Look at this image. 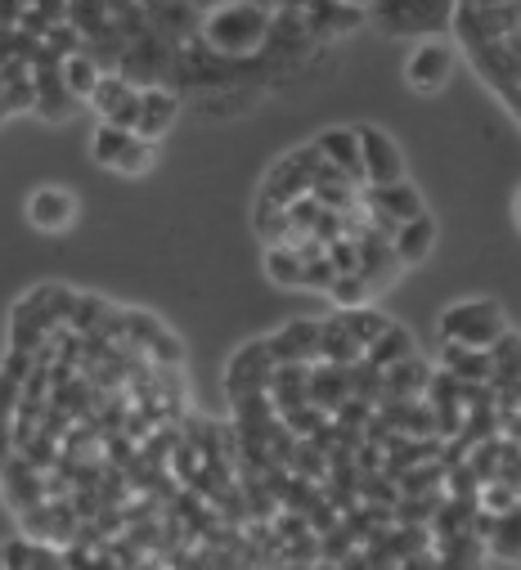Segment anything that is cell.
Returning a JSON list of instances; mask_svg holds the SVG:
<instances>
[{
	"label": "cell",
	"mask_w": 521,
	"mask_h": 570,
	"mask_svg": "<svg viewBox=\"0 0 521 570\" xmlns=\"http://www.w3.org/2000/svg\"><path fill=\"white\" fill-rule=\"evenodd\" d=\"M503 333H508V315L494 297H472V302H454L441 311V342H463V346L490 351Z\"/></svg>",
	"instance_id": "3957f363"
},
{
	"label": "cell",
	"mask_w": 521,
	"mask_h": 570,
	"mask_svg": "<svg viewBox=\"0 0 521 570\" xmlns=\"http://www.w3.org/2000/svg\"><path fill=\"white\" fill-rule=\"evenodd\" d=\"M136 139V130H121V126H112V121H99L95 126V135H90V158L99 163V167H117V158L126 154V145Z\"/></svg>",
	"instance_id": "cb8c5ba5"
},
{
	"label": "cell",
	"mask_w": 521,
	"mask_h": 570,
	"mask_svg": "<svg viewBox=\"0 0 521 570\" xmlns=\"http://www.w3.org/2000/svg\"><path fill=\"white\" fill-rule=\"evenodd\" d=\"M271 400L284 413L311 404V364H275V377H271Z\"/></svg>",
	"instance_id": "2e32d148"
},
{
	"label": "cell",
	"mask_w": 521,
	"mask_h": 570,
	"mask_svg": "<svg viewBox=\"0 0 521 570\" xmlns=\"http://www.w3.org/2000/svg\"><path fill=\"white\" fill-rule=\"evenodd\" d=\"M432 377H436V368H432L427 360L410 355V360H401V364L382 368V395H386V400H419V395L432 391Z\"/></svg>",
	"instance_id": "5bb4252c"
},
{
	"label": "cell",
	"mask_w": 521,
	"mask_h": 570,
	"mask_svg": "<svg viewBox=\"0 0 521 570\" xmlns=\"http://www.w3.org/2000/svg\"><path fill=\"white\" fill-rule=\"evenodd\" d=\"M351 6H360V10H368V6H373V0H351Z\"/></svg>",
	"instance_id": "836d02e7"
},
{
	"label": "cell",
	"mask_w": 521,
	"mask_h": 570,
	"mask_svg": "<svg viewBox=\"0 0 521 570\" xmlns=\"http://www.w3.org/2000/svg\"><path fill=\"white\" fill-rule=\"evenodd\" d=\"M360 203H364V212H368V225H373L377 234H386V238H396V229H401L405 220H414V216L427 212V207H423V194H419L410 180H396V185H364Z\"/></svg>",
	"instance_id": "277c9868"
},
{
	"label": "cell",
	"mask_w": 521,
	"mask_h": 570,
	"mask_svg": "<svg viewBox=\"0 0 521 570\" xmlns=\"http://www.w3.org/2000/svg\"><path fill=\"white\" fill-rule=\"evenodd\" d=\"M260 6H271V10H275V6H279V0H260Z\"/></svg>",
	"instance_id": "e575fe53"
},
{
	"label": "cell",
	"mask_w": 521,
	"mask_h": 570,
	"mask_svg": "<svg viewBox=\"0 0 521 570\" xmlns=\"http://www.w3.org/2000/svg\"><path fill=\"white\" fill-rule=\"evenodd\" d=\"M337 283V265L328 261V252L324 256H311L306 261V278H302V288H320V293H328Z\"/></svg>",
	"instance_id": "4dcf8cb0"
},
{
	"label": "cell",
	"mask_w": 521,
	"mask_h": 570,
	"mask_svg": "<svg viewBox=\"0 0 521 570\" xmlns=\"http://www.w3.org/2000/svg\"><path fill=\"white\" fill-rule=\"evenodd\" d=\"M136 90H140V86L130 81L126 72H104V81H99V86H95V95H90V108H95V112H99V121H104V117H112V112H117L130 95H136Z\"/></svg>",
	"instance_id": "d4e9b609"
},
{
	"label": "cell",
	"mask_w": 521,
	"mask_h": 570,
	"mask_svg": "<svg viewBox=\"0 0 521 570\" xmlns=\"http://www.w3.org/2000/svg\"><path fill=\"white\" fill-rule=\"evenodd\" d=\"M28 220H32L41 234H63V229H72V220H77V198H72V189H63V185H41V189H32V198H28Z\"/></svg>",
	"instance_id": "30bf717a"
},
{
	"label": "cell",
	"mask_w": 521,
	"mask_h": 570,
	"mask_svg": "<svg viewBox=\"0 0 521 570\" xmlns=\"http://www.w3.org/2000/svg\"><path fill=\"white\" fill-rule=\"evenodd\" d=\"M328 297L337 302V311H346V306H364V302L373 297V288H368V278L355 269V274H337V283L328 288Z\"/></svg>",
	"instance_id": "f1b7e54d"
},
{
	"label": "cell",
	"mask_w": 521,
	"mask_h": 570,
	"mask_svg": "<svg viewBox=\"0 0 521 570\" xmlns=\"http://www.w3.org/2000/svg\"><path fill=\"white\" fill-rule=\"evenodd\" d=\"M328 261L337 265V274H355L360 269V238H351V234L333 238L328 243Z\"/></svg>",
	"instance_id": "f546056e"
},
{
	"label": "cell",
	"mask_w": 521,
	"mask_h": 570,
	"mask_svg": "<svg viewBox=\"0 0 521 570\" xmlns=\"http://www.w3.org/2000/svg\"><path fill=\"white\" fill-rule=\"evenodd\" d=\"M158 163V139H145V135H136V139H130V145H126V154L117 158V176H145L149 167Z\"/></svg>",
	"instance_id": "83f0119b"
},
{
	"label": "cell",
	"mask_w": 521,
	"mask_h": 570,
	"mask_svg": "<svg viewBox=\"0 0 521 570\" xmlns=\"http://www.w3.org/2000/svg\"><path fill=\"white\" fill-rule=\"evenodd\" d=\"M320 360H333V364H360L364 360V346L360 337L342 324V315L324 320V337H320Z\"/></svg>",
	"instance_id": "d6986e66"
},
{
	"label": "cell",
	"mask_w": 521,
	"mask_h": 570,
	"mask_svg": "<svg viewBox=\"0 0 521 570\" xmlns=\"http://www.w3.org/2000/svg\"><path fill=\"white\" fill-rule=\"evenodd\" d=\"M302 19H306V28H311L315 41H333V37H342V32L368 23L364 10L351 6V0H315L311 10H302Z\"/></svg>",
	"instance_id": "4fadbf2b"
},
{
	"label": "cell",
	"mask_w": 521,
	"mask_h": 570,
	"mask_svg": "<svg viewBox=\"0 0 521 570\" xmlns=\"http://www.w3.org/2000/svg\"><path fill=\"white\" fill-rule=\"evenodd\" d=\"M271 28H275L271 6H260V0H234V6L203 19L198 41L220 59H256L271 41Z\"/></svg>",
	"instance_id": "6da1fadb"
},
{
	"label": "cell",
	"mask_w": 521,
	"mask_h": 570,
	"mask_svg": "<svg viewBox=\"0 0 521 570\" xmlns=\"http://www.w3.org/2000/svg\"><path fill=\"white\" fill-rule=\"evenodd\" d=\"M490 360H494L490 386H521V337L512 328L490 346Z\"/></svg>",
	"instance_id": "603a6c76"
},
{
	"label": "cell",
	"mask_w": 521,
	"mask_h": 570,
	"mask_svg": "<svg viewBox=\"0 0 521 570\" xmlns=\"http://www.w3.org/2000/svg\"><path fill=\"white\" fill-rule=\"evenodd\" d=\"M320 154L328 167H337L342 176H351L355 185H364V154H360V126H328L320 130Z\"/></svg>",
	"instance_id": "8fae6325"
},
{
	"label": "cell",
	"mask_w": 521,
	"mask_h": 570,
	"mask_svg": "<svg viewBox=\"0 0 521 570\" xmlns=\"http://www.w3.org/2000/svg\"><path fill=\"white\" fill-rule=\"evenodd\" d=\"M517 220H521V194H517Z\"/></svg>",
	"instance_id": "d590c367"
},
{
	"label": "cell",
	"mask_w": 521,
	"mask_h": 570,
	"mask_svg": "<svg viewBox=\"0 0 521 570\" xmlns=\"http://www.w3.org/2000/svg\"><path fill=\"white\" fill-rule=\"evenodd\" d=\"M320 337H324V320H288L266 342H271L275 364H315L320 360Z\"/></svg>",
	"instance_id": "9c48e42d"
},
{
	"label": "cell",
	"mask_w": 521,
	"mask_h": 570,
	"mask_svg": "<svg viewBox=\"0 0 521 570\" xmlns=\"http://www.w3.org/2000/svg\"><path fill=\"white\" fill-rule=\"evenodd\" d=\"M450 77H454V46H450L445 37L419 41L414 55L405 59V81H410V90H419V95L445 90Z\"/></svg>",
	"instance_id": "52a82bcc"
},
{
	"label": "cell",
	"mask_w": 521,
	"mask_h": 570,
	"mask_svg": "<svg viewBox=\"0 0 521 570\" xmlns=\"http://www.w3.org/2000/svg\"><path fill=\"white\" fill-rule=\"evenodd\" d=\"M266 274L279 283V288H302L306 256H302L293 243H271V247H266Z\"/></svg>",
	"instance_id": "44dd1931"
},
{
	"label": "cell",
	"mask_w": 521,
	"mask_h": 570,
	"mask_svg": "<svg viewBox=\"0 0 521 570\" xmlns=\"http://www.w3.org/2000/svg\"><path fill=\"white\" fill-rule=\"evenodd\" d=\"M364 19L401 41H432L445 37L459 19V0H373Z\"/></svg>",
	"instance_id": "7a4b0ae2"
},
{
	"label": "cell",
	"mask_w": 521,
	"mask_h": 570,
	"mask_svg": "<svg viewBox=\"0 0 521 570\" xmlns=\"http://www.w3.org/2000/svg\"><path fill=\"white\" fill-rule=\"evenodd\" d=\"M320 167H324L320 145H302V149H293L288 158H279V163L271 167V176H266V185H260V194H266L271 203H279V207H288L293 198L311 194Z\"/></svg>",
	"instance_id": "5b68a950"
},
{
	"label": "cell",
	"mask_w": 521,
	"mask_h": 570,
	"mask_svg": "<svg viewBox=\"0 0 521 570\" xmlns=\"http://www.w3.org/2000/svg\"><path fill=\"white\" fill-rule=\"evenodd\" d=\"M337 315H342V324L360 337V346H364V351H368V346L391 328V320H386L382 311H373L368 302H364V306H346V311H337Z\"/></svg>",
	"instance_id": "484cf974"
},
{
	"label": "cell",
	"mask_w": 521,
	"mask_h": 570,
	"mask_svg": "<svg viewBox=\"0 0 521 570\" xmlns=\"http://www.w3.org/2000/svg\"><path fill=\"white\" fill-rule=\"evenodd\" d=\"M279 6H284V10H311L315 0H279Z\"/></svg>",
	"instance_id": "d6a6232c"
},
{
	"label": "cell",
	"mask_w": 521,
	"mask_h": 570,
	"mask_svg": "<svg viewBox=\"0 0 521 570\" xmlns=\"http://www.w3.org/2000/svg\"><path fill=\"white\" fill-rule=\"evenodd\" d=\"M104 63L90 55V50H77V55H68L63 59V81H68V90L77 95V99H90L95 95V86L104 81Z\"/></svg>",
	"instance_id": "7402d4cb"
},
{
	"label": "cell",
	"mask_w": 521,
	"mask_h": 570,
	"mask_svg": "<svg viewBox=\"0 0 521 570\" xmlns=\"http://www.w3.org/2000/svg\"><path fill=\"white\" fill-rule=\"evenodd\" d=\"M485 543H490V552H499V557H521V503L494 517V530H490Z\"/></svg>",
	"instance_id": "4316f807"
},
{
	"label": "cell",
	"mask_w": 521,
	"mask_h": 570,
	"mask_svg": "<svg viewBox=\"0 0 521 570\" xmlns=\"http://www.w3.org/2000/svg\"><path fill=\"white\" fill-rule=\"evenodd\" d=\"M351 364H333V360H315L311 364V404L324 409L328 417L351 400Z\"/></svg>",
	"instance_id": "7c38bea8"
},
{
	"label": "cell",
	"mask_w": 521,
	"mask_h": 570,
	"mask_svg": "<svg viewBox=\"0 0 521 570\" xmlns=\"http://www.w3.org/2000/svg\"><path fill=\"white\" fill-rule=\"evenodd\" d=\"M441 368H445L450 377H459V382H472V386H490V377H494L490 351L463 346V342H445V346H441Z\"/></svg>",
	"instance_id": "9a60e30c"
},
{
	"label": "cell",
	"mask_w": 521,
	"mask_h": 570,
	"mask_svg": "<svg viewBox=\"0 0 521 570\" xmlns=\"http://www.w3.org/2000/svg\"><path fill=\"white\" fill-rule=\"evenodd\" d=\"M360 154H364V185H396L405 180V154L382 126H360Z\"/></svg>",
	"instance_id": "ba28073f"
},
{
	"label": "cell",
	"mask_w": 521,
	"mask_h": 570,
	"mask_svg": "<svg viewBox=\"0 0 521 570\" xmlns=\"http://www.w3.org/2000/svg\"><path fill=\"white\" fill-rule=\"evenodd\" d=\"M225 6H234V0H194V10L207 19V14H216V10H225Z\"/></svg>",
	"instance_id": "1f68e13d"
},
{
	"label": "cell",
	"mask_w": 521,
	"mask_h": 570,
	"mask_svg": "<svg viewBox=\"0 0 521 570\" xmlns=\"http://www.w3.org/2000/svg\"><path fill=\"white\" fill-rule=\"evenodd\" d=\"M391 247H396V256H401L405 265L427 261V256H432V247H436V216H432V212H423V216L405 220V225L396 229V238H391Z\"/></svg>",
	"instance_id": "e0dca14e"
},
{
	"label": "cell",
	"mask_w": 521,
	"mask_h": 570,
	"mask_svg": "<svg viewBox=\"0 0 521 570\" xmlns=\"http://www.w3.org/2000/svg\"><path fill=\"white\" fill-rule=\"evenodd\" d=\"M176 112H180L176 90H167V86H145V112H140V130H136V135L163 139V135L176 126Z\"/></svg>",
	"instance_id": "ac0fdd59"
},
{
	"label": "cell",
	"mask_w": 521,
	"mask_h": 570,
	"mask_svg": "<svg viewBox=\"0 0 521 570\" xmlns=\"http://www.w3.org/2000/svg\"><path fill=\"white\" fill-rule=\"evenodd\" d=\"M410 355H419V346H414L410 328H401V324H391V328L364 351V360H368L373 368H391V364H401V360H410Z\"/></svg>",
	"instance_id": "ffe728a7"
},
{
	"label": "cell",
	"mask_w": 521,
	"mask_h": 570,
	"mask_svg": "<svg viewBox=\"0 0 521 570\" xmlns=\"http://www.w3.org/2000/svg\"><path fill=\"white\" fill-rule=\"evenodd\" d=\"M271 377H275V355H271V342L256 337L247 346H238L229 355V368H225V391L229 400H247V395H271Z\"/></svg>",
	"instance_id": "8992f818"
}]
</instances>
